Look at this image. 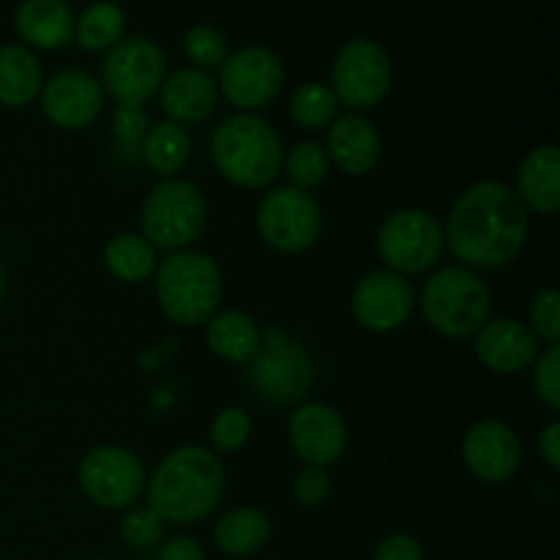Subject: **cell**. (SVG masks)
<instances>
[{"label": "cell", "instance_id": "obj_1", "mask_svg": "<svg viewBox=\"0 0 560 560\" xmlns=\"http://www.w3.org/2000/svg\"><path fill=\"white\" fill-rule=\"evenodd\" d=\"M448 249L459 266L503 268L520 257L528 241V208L512 186L479 180L452 206L443 228Z\"/></svg>", "mask_w": 560, "mask_h": 560}, {"label": "cell", "instance_id": "obj_2", "mask_svg": "<svg viewBox=\"0 0 560 560\" xmlns=\"http://www.w3.org/2000/svg\"><path fill=\"white\" fill-rule=\"evenodd\" d=\"M224 495V468L206 446L170 452L148 481V506L164 523H197L219 506Z\"/></svg>", "mask_w": 560, "mask_h": 560}, {"label": "cell", "instance_id": "obj_3", "mask_svg": "<svg viewBox=\"0 0 560 560\" xmlns=\"http://www.w3.org/2000/svg\"><path fill=\"white\" fill-rule=\"evenodd\" d=\"M211 156L219 175L241 189H266L282 173V140L255 113L230 115L213 129Z\"/></svg>", "mask_w": 560, "mask_h": 560}, {"label": "cell", "instance_id": "obj_4", "mask_svg": "<svg viewBox=\"0 0 560 560\" xmlns=\"http://www.w3.org/2000/svg\"><path fill=\"white\" fill-rule=\"evenodd\" d=\"M156 299L175 326H206L224 295L222 268L202 252H173L156 266Z\"/></svg>", "mask_w": 560, "mask_h": 560}, {"label": "cell", "instance_id": "obj_5", "mask_svg": "<svg viewBox=\"0 0 560 560\" xmlns=\"http://www.w3.org/2000/svg\"><path fill=\"white\" fill-rule=\"evenodd\" d=\"M492 295L485 277L468 266L438 268L421 290V312L438 334L452 339L476 337L490 320Z\"/></svg>", "mask_w": 560, "mask_h": 560}, {"label": "cell", "instance_id": "obj_6", "mask_svg": "<svg viewBox=\"0 0 560 560\" xmlns=\"http://www.w3.org/2000/svg\"><path fill=\"white\" fill-rule=\"evenodd\" d=\"M208 222L206 195L184 178H164L142 202V238L153 249L184 252L202 235Z\"/></svg>", "mask_w": 560, "mask_h": 560}, {"label": "cell", "instance_id": "obj_7", "mask_svg": "<svg viewBox=\"0 0 560 560\" xmlns=\"http://www.w3.org/2000/svg\"><path fill=\"white\" fill-rule=\"evenodd\" d=\"M249 383L271 405L301 402L315 386L312 355L279 328L262 331L260 353L249 361Z\"/></svg>", "mask_w": 560, "mask_h": 560}, {"label": "cell", "instance_id": "obj_8", "mask_svg": "<svg viewBox=\"0 0 560 560\" xmlns=\"http://www.w3.org/2000/svg\"><path fill=\"white\" fill-rule=\"evenodd\" d=\"M375 246L388 271L410 277L430 271L441 260L446 238L432 213L421 208H399L381 224Z\"/></svg>", "mask_w": 560, "mask_h": 560}, {"label": "cell", "instance_id": "obj_9", "mask_svg": "<svg viewBox=\"0 0 560 560\" xmlns=\"http://www.w3.org/2000/svg\"><path fill=\"white\" fill-rule=\"evenodd\" d=\"M331 91L353 113L377 107L392 91V58L372 38H350L331 66Z\"/></svg>", "mask_w": 560, "mask_h": 560}, {"label": "cell", "instance_id": "obj_10", "mask_svg": "<svg viewBox=\"0 0 560 560\" xmlns=\"http://www.w3.org/2000/svg\"><path fill=\"white\" fill-rule=\"evenodd\" d=\"M323 213L310 191L277 186L257 208V230L271 249L295 255L320 238Z\"/></svg>", "mask_w": 560, "mask_h": 560}, {"label": "cell", "instance_id": "obj_11", "mask_svg": "<svg viewBox=\"0 0 560 560\" xmlns=\"http://www.w3.org/2000/svg\"><path fill=\"white\" fill-rule=\"evenodd\" d=\"M167 71L162 47L151 38L129 36L120 38L113 49H107V58L102 66V80L109 96L118 104H142L159 93Z\"/></svg>", "mask_w": 560, "mask_h": 560}, {"label": "cell", "instance_id": "obj_12", "mask_svg": "<svg viewBox=\"0 0 560 560\" xmlns=\"http://www.w3.org/2000/svg\"><path fill=\"white\" fill-rule=\"evenodd\" d=\"M284 66L273 49L252 44L224 58L219 66L217 88L241 113H257L282 93Z\"/></svg>", "mask_w": 560, "mask_h": 560}, {"label": "cell", "instance_id": "obj_13", "mask_svg": "<svg viewBox=\"0 0 560 560\" xmlns=\"http://www.w3.org/2000/svg\"><path fill=\"white\" fill-rule=\"evenodd\" d=\"M80 487L96 506L131 509L145 490V468L131 448L96 446L82 457Z\"/></svg>", "mask_w": 560, "mask_h": 560}, {"label": "cell", "instance_id": "obj_14", "mask_svg": "<svg viewBox=\"0 0 560 560\" xmlns=\"http://www.w3.org/2000/svg\"><path fill=\"white\" fill-rule=\"evenodd\" d=\"M413 284L408 282V277L388 271V268L361 277L353 290V315L366 331H397L413 315Z\"/></svg>", "mask_w": 560, "mask_h": 560}, {"label": "cell", "instance_id": "obj_15", "mask_svg": "<svg viewBox=\"0 0 560 560\" xmlns=\"http://www.w3.org/2000/svg\"><path fill=\"white\" fill-rule=\"evenodd\" d=\"M42 109L58 129H85L98 118L104 107V88L93 74L82 69H63L44 82Z\"/></svg>", "mask_w": 560, "mask_h": 560}, {"label": "cell", "instance_id": "obj_16", "mask_svg": "<svg viewBox=\"0 0 560 560\" xmlns=\"http://www.w3.org/2000/svg\"><path fill=\"white\" fill-rule=\"evenodd\" d=\"M290 446L306 465L328 468L348 448V424L342 413L326 402H304L290 416Z\"/></svg>", "mask_w": 560, "mask_h": 560}, {"label": "cell", "instance_id": "obj_17", "mask_svg": "<svg viewBox=\"0 0 560 560\" xmlns=\"http://www.w3.org/2000/svg\"><path fill=\"white\" fill-rule=\"evenodd\" d=\"M463 459L479 481L503 485L517 474L523 463V446L512 427L498 419H485L470 427L465 435Z\"/></svg>", "mask_w": 560, "mask_h": 560}, {"label": "cell", "instance_id": "obj_18", "mask_svg": "<svg viewBox=\"0 0 560 560\" xmlns=\"http://www.w3.org/2000/svg\"><path fill=\"white\" fill-rule=\"evenodd\" d=\"M539 353V337L530 331L528 323L498 317V320H487L476 331V355L487 370L498 375H517V372L530 370Z\"/></svg>", "mask_w": 560, "mask_h": 560}, {"label": "cell", "instance_id": "obj_19", "mask_svg": "<svg viewBox=\"0 0 560 560\" xmlns=\"http://www.w3.org/2000/svg\"><path fill=\"white\" fill-rule=\"evenodd\" d=\"M326 153L342 173L359 178L370 173L381 159V135L375 124L361 113L337 115V120L328 126Z\"/></svg>", "mask_w": 560, "mask_h": 560}, {"label": "cell", "instance_id": "obj_20", "mask_svg": "<svg viewBox=\"0 0 560 560\" xmlns=\"http://www.w3.org/2000/svg\"><path fill=\"white\" fill-rule=\"evenodd\" d=\"M159 96H162V109L167 120L178 126L202 124L217 109L219 88L208 71L189 66V69L164 77Z\"/></svg>", "mask_w": 560, "mask_h": 560}, {"label": "cell", "instance_id": "obj_21", "mask_svg": "<svg viewBox=\"0 0 560 560\" xmlns=\"http://www.w3.org/2000/svg\"><path fill=\"white\" fill-rule=\"evenodd\" d=\"M74 20L66 0H22L14 27L27 49H66L74 42Z\"/></svg>", "mask_w": 560, "mask_h": 560}, {"label": "cell", "instance_id": "obj_22", "mask_svg": "<svg viewBox=\"0 0 560 560\" xmlns=\"http://www.w3.org/2000/svg\"><path fill=\"white\" fill-rule=\"evenodd\" d=\"M517 197L528 211L550 217L560 206V153L556 145H539L523 159L517 173Z\"/></svg>", "mask_w": 560, "mask_h": 560}, {"label": "cell", "instance_id": "obj_23", "mask_svg": "<svg viewBox=\"0 0 560 560\" xmlns=\"http://www.w3.org/2000/svg\"><path fill=\"white\" fill-rule=\"evenodd\" d=\"M206 339L219 359L230 364H249L260 353L262 331L246 312L222 310L206 323Z\"/></svg>", "mask_w": 560, "mask_h": 560}, {"label": "cell", "instance_id": "obj_24", "mask_svg": "<svg viewBox=\"0 0 560 560\" xmlns=\"http://www.w3.org/2000/svg\"><path fill=\"white\" fill-rule=\"evenodd\" d=\"M44 88V71L36 52L25 44L0 47V104L5 107H27L36 102Z\"/></svg>", "mask_w": 560, "mask_h": 560}, {"label": "cell", "instance_id": "obj_25", "mask_svg": "<svg viewBox=\"0 0 560 560\" xmlns=\"http://www.w3.org/2000/svg\"><path fill=\"white\" fill-rule=\"evenodd\" d=\"M271 534L273 525L266 512L252 506H241L219 520L217 528H213V541H217V547L224 556L249 558L255 556V552H260L262 547L271 541Z\"/></svg>", "mask_w": 560, "mask_h": 560}, {"label": "cell", "instance_id": "obj_26", "mask_svg": "<svg viewBox=\"0 0 560 560\" xmlns=\"http://www.w3.org/2000/svg\"><path fill=\"white\" fill-rule=\"evenodd\" d=\"M140 151L153 173L162 175V178H175L186 167V162H189L191 142L184 126L173 124V120H164V124L151 126L145 131V137L140 142Z\"/></svg>", "mask_w": 560, "mask_h": 560}, {"label": "cell", "instance_id": "obj_27", "mask_svg": "<svg viewBox=\"0 0 560 560\" xmlns=\"http://www.w3.org/2000/svg\"><path fill=\"white\" fill-rule=\"evenodd\" d=\"M126 11L115 0H93L74 20V42L88 52L113 49L124 38Z\"/></svg>", "mask_w": 560, "mask_h": 560}, {"label": "cell", "instance_id": "obj_28", "mask_svg": "<svg viewBox=\"0 0 560 560\" xmlns=\"http://www.w3.org/2000/svg\"><path fill=\"white\" fill-rule=\"evenodd\" d=\"M104 262L118 282L137 284L156 273L159 257L140 233H120L104 246Z\"/></svg>", "mask_w": 560, "mask_h": 560}, {"label": "cell", "instance_id": "obj_29", "mask_svg": "<svg viewBox=\"0 0 560 560\" xmlns=\"http://www.w3.org/2000/svg\"><path fill=\"white\" fill-rule=\"evenodd\" d=\"M339 102L334 91L320 82H306L290 98V120L306 131H320L337 120Z\"/></svg>", "mask_w": 560, "mask_h": 560}, {"label": "cell", "instance_id": "obj_30", "mask_svg": "<svg viewBox=\"0 0 560 560\" xmlns=\"http://www.w3.org/2000/svg\"><path fill=\"white\" fill-rule=\"evenodd\" d=\"M282 167L293 189L310 191L328 178L331 159H328L326 148H323L320 142L304 140V142H295V145L284 153Z\"/></svg>", "mask_w": 560, "mask_h": 560}, {"label": "cell", "instance_id": "obj_31", "mask_svg": "<svg viewBox=\"0 0 560 560\" xmlns=\"http://www.w3.org/2000/svg\"><path fill=\"white\" fill-rule=\"evenodd\" d=\"M184 55L195 69H219L230 55L228 36L213 25H195L184 36Z\"/></svg>", "mask_w": 560, "mask_h": 560}, {"label": "cell", "instance_id": "obj_32", "mask_svg": "<svg viewBox=\"0 0 560 560\" xmlns=\"http://www.w3.org/2000/svg\"><path fill=\"white\" fill-rule=\"evenodd\" d=\"M252 435V419L244 408H224L211 424V443L217 452H238Z\"/></svg>", "mask_w": 560, "mask_h": 560}, {"label": "cell", "instance_id": "obj_33", "mask_svg": "<svg viewBox=\"0 0 560 560\" xmlns=\"http://www.w3.org/2000/svg\"><path fill=\"white\" fill-rule=\"evenodd\" d=\"M530 331L539 342L558 345L560 339V293L556 288L539 290L530 301Z\"/></svg>", "mask_w": 560, "mask_h": 560}, {"label": "cell", "instance_id": "obj_34", "mask_svg": "<svg viewBox=\"0 0 560 560\" xmlns=\"http://www.w3.org/2000/svg\"><path fill=\"white\" fill-rule=\"evenodd\" d=\"M534 388L536 397L550 410H560V348L547 345L534 361Z\"/></svg>", "mask_w": 560, "mask_h": 560}, {"label": "cell", "instance_id": "obj_35", "mask_svg": "<svg viewBox=\"0 0 560 560\" xmlns=\"http://www.w3.org/2000/svg\"><path fill=\"white\" fill-rule=\"evenodd\" d=\"M164 520L151 506H131L120 523V536L131 547H151L162 539Z\"/></svg>", "mask_w": 560, "mask_h": 560}, {"label": "cell", "instance_id": "obj_36", "mask_svg": "<svg viewBox=\"0 0 560 560\" xmlns=\"http://www.w3.org/2000/svg\"><path fill=\"white\" fill-rule=\"evenodd\" d=\"M295 501L306 509H315L320 503L328 501L331 495V479H328L326 468H317V465H306L299 476H295Z\"/></svg>", "mask_w": 560, "mask_h": 560}, {"label": "cell", "instance_id": "obj_37", "mask_svg": "<svg viewBox=\"0 0 560 560\" xmlns=\"http://www.w3.org/2000/svg\"><path fill=\"white\" fill-rule=\"evenodd\" d=\"M113 131L120 145H140L148 131V113L137 104H118L113 115Z\"/></svg>", "mask_w": 560, "mask_h": 560}, {"label": "cell", "instance_id": "obj_38", "mask_svg": "<svg viewBox=\"0 0 560 560\" xmlns=\"http://www.w3.org/2000/svg\"><path fill=\"white\" fill-rule=\"evenodd\" d=\"M372 560H424V550H421L419 539H413V536L394 534L377 545Z\"/></svg>", "mask_w": 560, "mask_h": 560}, {"label": "cell", "instance_id": "obj_39", "mask_svg": "<svg viewBox=\"0 0 560 560\" xmlns=\"http://www.w3.org/2000/svg\"><path fill=\"white\" fill-rule=\"evenodd\" d=\"M156 560H206V552L189 536H175L167 545H162Z\"/></svg>", "mask_w": 560, "mask_h": 560}, {"label": "cell", "instance_id": "obj_40", "mask_svg": "<svg viewBox=\"0 0 560 560\" xmlns=\"http://www.w3.org/2000/svg\"><path fill=\"white\" fill-rule=\"evenodd\" d=\"M539 454L552 470L560 468V424H558V421H550V424L541 430Z\"/></svg>", "mask_w": 560, "mask_h": 560}, {"label": "cell", "instance_id": "obj_41", "mask_svg": "<svg viewBox=\"0 0 560 560\" xmlns=\"http://www.w3.org/2000/svg\"><path fill=\"white\" fill-rule=\"evenodd\" d=\"M3 293H5V273H3V266H0V301H3Z\"/></svg>", "mask_w": 560, "mask_h": 560}, {"label": "cell", "instance_id": "obj_42", "mask_svg": "<svg viewBox=\"0 0 560 560\" xmlns=\"http://www.w3.org/2000/svg\"><path fill=\"white\" fill-rule=\"evenodd\" d=\"M96 560H109V558H96Z\"/></svg>", "mask_w": 560, "mask_h": 560}]
</instances>
